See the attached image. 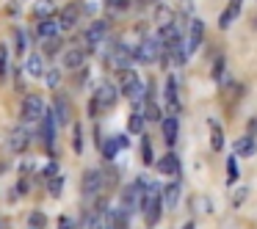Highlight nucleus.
<instances>
[{
	"label": "nucleus",
	"mask_w": 257,
	"mask_h": 229,
	"mask_svg": "<svg viewBox=\"0 0 257 229\" xmlns=\"http://www.w3.org/2000/svg\"><path fill=\"white\" fill-rule=\"evenodd\" d=\"M147 86L139 80V75L133 72V69H119V91H122L127 100H133V102H139V100H144L147 97Z\"/></svg>",
	"instance_id": "nucleus-1"
},
{
	"label": "nucleus",
	"mask_w": 257,
	"mask_h": 229,
	"mask_svg": "<svg viewBox=\"0 0 257 229\" xmlns=\"http://www.w3.org/2000/svg\"><path fill=\"white\" fill-rule=\"evenodd\" d=\"M147 188H150L147 179H136L130 188H124L122 190V207H127V210H141V207H144V199H147Z\"/></svg>",
	"instance_id": "nucleus-2"
},
{
	"label": "nucleus",
	"mask_w": 257,
	"mask_h": 229,
	"mask_svg": "<svg viewBox=\"0 0 257 229\" xmlns=\"http://www.w3.org/2000/svg\"><path fill=\"white\" fill-rule=\"evenodd\" d=\"M6 146H9V152H14V155H23V152L31 146V133H28V127H25V124H17V127L9 130Z\"/></svg>",
	"instance_id": "nucleus-3"
},
{
	"label": "nucleus",
	"mask_w": 257,
	"mask_h": 229,
	"mask_svg": "<svg viewBox=\"0 0 257 229\" xmlns=\"http://www.w3.org/2000/svg\"><path fill=\"white\" fill-rule=\"evenodd\" d=\"M47 116V105H45V100H42L39 94H28L25 97V102H23V122H39V119H45Z\"/></svg>",
	"instance_id": "nucleus-4"
},
{
	"label": "nucleus",
	"mask_w": 257,
	"mask_h": 229,
	"mask_svg": "<svg viewBox=\"0 0 257 229\" xmlns=\"http://www.w3.org/2000/svg\"><path fill=\"white\" fill-rule=\"evenodd\" d=\"M163 50H166V47H163L158 39H144V42H141V45L133 50V58H136L139 64H152L155 58L163 56Z\"/></svg>",
	"instance_id": "nucleus-5"
},
{
	"label": "nucleus",
	"mask_w": 257,
	"mask_h": 229,
	"mask_svg": "<svg viewBox=\"0 0 257 229\" xmlns=\"http://www.w3.org/2000/svg\"><path fill=\"white\" fill-rule=\"evenodd\" d=\"M102 185H105V174H102L100 168H89V171L83 174V182H80V190H83V196H86V199H94V196L102 190Z\"/></svg>",
	"instance_id": "nucleus-6"
},
{
	"label": "nucleus",
	"mask_w": 257,
	"mask_h": 229,
	"mask_svg": "<svg viewBox=\"0 0 257 229\" xmlns=\"http://www.w3.org/2000/svg\"><path fill=\"white\" fill-rule=\"evenodd\" d=\"M94 100L100 102L102 108H113V105H116V100H119V91H116V86H113V83H102V86H97V91H94Z\"/></svg>",
	"instance_id": "nucleus-7"
},
{
	"label": "nucleus",
	"mask_w": 257,
	"mask_h": 229,
	"mask_svg": "<svg viewBox=\"0 0 257 229\" xmlns=\"http://www.w3.org/2000/svg\"><path fill=\"white\" fill-rule=\"evenodd\" d=\"M58 34H61V23H58V20L45 17V20L36 23V36H39L42 42H45V39H56Z\"/></svg>",
	"instance_id": "nucleus-8"
},
{
	"label": "nucleus",
	"mask_w": 257,
	"mask_h": 229,
	"mask_svg": "<svg viewBox=\"0 0 257 229\" xmlns=\"http://www.w3.org/2000/svg\"><path fill=\"white\" fill-rule=\"evenodd\" d=\"M240 9H243V0H229V3H227V9H224V14L218 17V28H221V31H227L229 25H232L235 20L240 17Z\"/></svg>",
	"instance_id": "nucleus-9"
},
{
	"label": "nucleus",
	"mask_w": 257,
	"mask_h": 229,
	"mask_svg": "<svg viewBox=\"0 0 257 229\" xmlns=\"http://www.w3.org/2000/svg\"><path fill=\"white\" fill-rule=\"evenodd\" d=\"M105 34H108V20H97V23H91L89 31H86V45L97 47L102 39H105Z\"/></svg>",
	"instance_id": "nucleus-10"
},
{
	"label": "nucleus",
	"mask_w": 257,
	"mask_h": 229,
	"mask_svg": "<svg viewBox=\"0 0 257 229\" xmlns=\"http://www.w3.org/2000/svg\"><path fill=\"white\" fill-rule=\"evenodd\" d=\"M56 124H58L56 111H47L45 124H42V138H45V146H47V149H53V144H56Z\"/></svg>",
	"instance_id": "nucleus-11"
},
{
	"label": "nucleus",
	"mask_w": 257,
	"mask_h": 229,
	"mask_svg": "<svg viewBox=\"0 0 257 229\" xmlns=\"http://www.w3.org/2000/svg\"><path fill=\"white\" fill-rule=\"evenodd\" d=\"M158 42H161L166 50H172L177 42H183V36H180V28H177L174 23H172V25H163V28H161V39H158Z\"/></svg>",
	"instance_id": "nucleus-12"
},
{
	"label": "nucleus",
	"mask_w": 257,
	"mask_h": 229,
	"mask_svg": "<svg viewBox=\"0 0 257 229\" xmlns=\"http://www.w3.org/2000/svg\"><path fill=\"white\" fill-rule=\"evenodd\" d=\"M202 39H205V25H202V20H191V31H188V39H185L191 53L202 45Z\"/></svg>",
	"instance_id": "nucleus-13"
},
{
	"label": "nucleus",
	"mask_w": 257,
	"mask_h": 229,
	"mask_svg": "<svg viewBox=\"0 0 257 229\" xmlns=\"http://www.w3.org/2000/svg\"><path fill=\"white\" fill-rule=\"evenodd\" d=\"M127 61H136L133 53H130L124 45H116L111 50V64H113V67H119V69H127Z\"/></svg>",
	"instance_id": "nucleus-14"
},
{
	"label": "nucleus",
	"mask_w": 257,
	"mask_h": 229,
	"mask_svg": "<svg viewBox=\"0 0 257 229\" xmlns=\"http://www.w3.org/2000/svg\"><path fill=\"white\" fill-rule=\"evenodd\" d=\"M78 17H80V9L78 6H67L61 14H58V23H61V31H72L78 25Z\"/></svg>",
	"instance_id": "nucleus-15"
},
{
	"label": "nucleus",
	"mask_w": 257,
	"mask_h": 229,
	"mask_svg": "<svg viewBox=\"0 0 257 229\" xmlns=\"http://www.w3.org/2000/svg\"><path fill=\"white\" fill-rule=\"evenodd\" d=\"M86 61V53L80 50V47H69L67 53H64V67L67 69H80Z\"/></svg>",
	"instance_id": "nucleus-16"
},
{
	"label": "nucleus",
	"mask_w": 257,
	"mask_h": 229,
	"mask_svg": "<svg viewBox=\"0 0 257 229\" xmlns=\"http://www.w3.org/2000/svg\"><path fill=\"white\" fill-rule=\"evenodd\" d=\"M158 171H163V174H177L180 171V157L174 155V152H166V155L161 157V160H158Z\"/></svg>",
	"instance_id": "nucleus-17"
},
{
	"label": "nucleus",
	"mask_w": 257,
	"mask_h": 229,
	"mask_svg": "<svg viewBox=\"0 0 257 229\" xmlns=\"http://www.w3.org/2000/svg\"><path fill=\"white\" fill-rule=\"evenodd\" d=\"M166 108L172 113H180V100H177V78L166 80Z\"/></svg>",
	"instance_id": "nucleus-18"
},
{
	"label": "nucleus",
	"mask_w": 257,
	"mask_h": 229,
	"mask_svg": "<svg viewBox=\"0 0 257 229\" xmlns=\"http://www.w3.org/2000/svg\"><path fill=\"white\" fill-rule=\"evenodd\" d=\"M161 130H163V135H166V144H169V146H174V144H177V130H180L177 119H174V116L161 119Z\"/></svg>",
	"instance_id": "nucleus-19"
},
{
	"label": "nucleus",
	"mask_w": 257,
	"mask_h": 229,
	"mask_svg": "<svg viewBox=\"0 0 257 229\" xmlns=\"http://www.w3.org/2000/svg\"><path fill=\"white\" fill-rule=\"evenodd\" d=\"M25 72L31 75V78H42L45 75V64H42V56H25Z\"/></svg>",
	"instance_id": "nucleus-20"
},
{
	"label": "nucleus",
	"mask_w": 257,
	"mask_h": 229,
	"mask_svg": "<svg viewBox=\"0 0 257 229\" xmlns=\"http://www.w3.org/2000/svg\"><path fill=\"white\" fill-rule=\"evenodd\" d=\"M53 111L58 116V124H69V100L67 97H56L53 100Z\"/></svg>",
	"instance_id": "nucleus-21"
},
{
	"label": "nucleus",
	"mask_w": 257,
	"mask_h": 229,
	"mask_svg": "<svg viewBox=\"0 0 257 229\" xmlns=\"http://www.w3.org/2000/svg\"><path fill=\"white\" fill-rule=\"evenodd\" d=\"M207 127H210V149H213V152H221V149H224L221 124H218V122H207Z\"/></svg>",
	"instance_id": "nucleus-22"
},
{
	"label": "nucleus",
	"mask_w": 257,
	"mask_h": 229,
	"mask_svg": "<svg viewBox=\"0 0 257 229\" xmlns=\"http://www.w3.org/2000/svg\"><path fill=\"white\" fill-rule=\"evenodd\" d=\"M235 152H238L240 157H251L257 152V144H254V135H243V138L235 144Z\"/></svg>",
	"instance_id": "nucleus-23"
},
{
	"label": "nucleus",
	"mask_w": 257,
	"mask_h": 229,
	"mask_svg": "<svg viewBox=\"0 0 257 229\" xmlns=\"http://www.w3.org/2000/svg\"><path fill=\"white\" fill-rule=\"evenodd\" d=\"M161 196H163V207H169V210H172V207H177V199H180V182L166 185Z\"/></svg>",
	"instance_id": "nucleus-24"
},
{
	"label": "nucleus",
	"mask_w": 257,
	"mask_h": 229,
	"mask_svg": "<svg viewBox=\"0 0 257 229\" xmlns=\"http://www.w3.org/2000/svg\"><path fill=\"white\" fill-rule=\"evenodd\" d=\"M34 14L39 20H45V17H53L56 14V9H53V0H36V9H34Z\"/></svg>",
	"instance_id": "nucleus-25"
},
{
	"label": "nucleus",
	"mask_w": 257,
	"mask_h": 229,
	"mask_svg": "<svg viewBox=\"0 0 257 229\" xmlns=\"http://www.w3.org/2000/svg\"><path fill=\"white\" fill-rule=\"evenodd\" d=\"M108 215H111V226L113 229H124V226H127V207L113 210V212H108Z\"/></svg>",
	"instance_id": "nucleus-26"
},
{
	"label": "nucleus",
	"mask_w": 257,
	"mask_h": 229,
	"mask_svg": "<svg viewBox=\"0 0 257 229\" xmlns=\"http://www.w3.org/2000/svg\"><path fill=\"white\" fill-rule=\"evenodd\" d=\"M144 119H147L144 113L136 111L133 116H130V122H127V130H130L133 135H141V133H144Z\"/></svg>",
	"instance_id": "nucleus-27"
},
{
	"label": "nucleus",
	"mask_w": 257,
	"mask_h": 229,
	"mask_svg": "<svg viewBox=\"0 0 257 229\" xmlns=\"http://www.w3.org/2000/svg\"><path fill=\"white\" fill-rule=\"evenodd\" d=\"M61 190H64V179L58 177V174L47 179V193H50L53 199H58V196H61Z\"/></svg>",
	"instance_id": "nucleus-28"
},
{
	"label": "nucleus",
	"mask_w": 257,
	"mask_h": 229,
	"mask_svg": "<svg viewBox=\"0 0 257 229\" xmlns=\"http://www.w3.org/2000/svg\"><path fill=\"white\" fill-rule=\"evenodd\" d=\"M9 78V47L0 45V80Z\"/></svg>",
	"instance_id": "nucleus-29"
},
{
	"label": "nucleus",
	"mask_w": 257,
	"mask_h": 229,
	"mask_svg": "<svg viewBox=\"0 0 257 229\" xmlns=\"http://www.w3.org/2000/svg\"><path fill=\"white\" fill-rule=\"evenodd\" d=\"M45 83H47V89H58V86H61V72H58V69H47Z\"/></svg>",
	"instance_id": "nucleus-30"
},
{
	"label": "nucleus",
	"mask_w": 257,
	"mask_h": 229,
	"mask_svg": "<svg viewBox=\"0 0 257 229\" xmlns=\"http://www.w3.org/2000/svg\"><path fill=\"white\" fill-rule=\"evenodd\" d=\"M119 149H122V144H119V138H108V141H105V146H102V155H105L108 160H111V157L116 155Z\"/></svg>",
	"instance_id": "nucleus-31"
},
{
	"label": "nucleus",
	"mask_w": 257,
	"mask_h": 229,
	"mask_svg": "<svg viewBox=\"0 0 257 229\" xmlns=\"http://www.w3.org/2000/svg\"><path fill=\"white\" fill-rule=\"evenodd\" d=\"M72 149H75V155L83 152V133H80V124H75V130H72Z\"/></svg>",
	"instance_id": "nucleus-32"
},
{
	"label": "nucleus",
	"mask_w": 257,
	"mask_h": 229,
	"mask_svg": "<svg viewBox=\"0 0 257 229\" xmlns=\"http://www.w3.org/2000/svg\"><path fill=\"white\" fill-rule=\"evenodd\" d=\"M238 182V163H235V157H229L227 160V185H235Z\"/></svg>",
	"instance_id": "nucleus-33"
},
{
	"label": "nucleus",
	"mask_w": 257,
	"mask_h": 229,
	"mask_svg": "<svg viewBox=\"0 0 257 229\" xmlns=\"http://www.w3.org/2000/svg\"><path fill=\"white\" fill-rule=\"evenodd\" d=\"M47 223V218H45V212H39V210H34L28 215V226H36V229H42Z\"/></svg>",
	"instance_id": "nucleus-34"
},
{
	"label": "nucleus",
	"mask_w": 257,
	"mask_h": 229,
	"mask_svg": "<svg viewBox=\"0 0 257 229\" xmlns=\"http://www.w3.org/2000/svg\"><path fill=\"white\" fill-rule=\"evenodd\" d=\"M224 67H227V61H224V58L218 56V58H216V64H213L210 78H213V80H224Z\"/></svg>",
	"instance_id": "nucleus-35"
},
{
	"label": "nucleus",
	"mask_w": 257,
	"mask_h": 229,
	"mask_svg": "<svg viewBox=\"0 0 257 229\" xmlns=\"http://www.w3.org/2000/svg\"><path fill=\"white\" fill-rule=\"evenodd\" d=\"M61 50V36H56V39H45V56H53V53Z\"/></svg>",
	"instance_id": "nucleus-36"
},
{
	"label": "nucleus",
	"mask_w": 257,
	"mask_h": 229,
	"mask_svg": "<svg viewBox=\"0 0 257 229\" xmlns=\"http://www.w3.org/2000/svg\"><path fill=\"white\" fill-rule=\"evenodd\" d=\"M141 157H144V163H152V146L147 135H141Z\"/></svg>",
	"instance_id": "nucleus-37"
},
{
	"label": "nucleus",
	"mask_w": 257,
	"mask_h": 229,
	"mask_svg": "<svg viewBox=\"0 0 257 229\" xmlns=\"http://www.w3.org/2000/svg\"><path fill=\"white\" fill-rule=\"evenodd\" d=\"M158 25H161V28H163V25H172V12H169V9H158Z\"/></svg>",
	"instance_id": "nucleus-38"
},
{
	"label": "nucleus",
	"mask_w": 257,
	"mask_h": 229,
	"mask_svg": "<svg viewBox=\"0 0 257 229\" xmlns=\"http://www.w3.org/2000/svg\"><path fill=\"white\" fill-rule=\"evenodd\" d=\"M130 6V0H108V9L111 12H124Z\"/></svg>",
	"instance_id": "nucleus-39"
},
{
	"label": "nucleus",
	"mask_w": 257,
	"mask_h": 229,
	"mask_svg": "<svg viewBox=\"0 0 257 229\" xmlns=\"http://www.w3.org/2000/svg\"><path fill=\"white\" fill-rule=\"evenodd\" d=\"M58 229H75V221L69 215H61L58 218Z\"/></svg>",
	"instance_id": "nucleus-40"
},
{
	"label": "nucleus",
	"mask_w": 257,
	"mask_h": 229,
	"mask_svg": "<svg viewBox=\"0 0 257 229\" xmlns=\"http://www.w3.org/2000/svg\"><path fill=\"white\" fill-rule=\"evenodd\" d=\"M14 36H17V53L23 56V53H25V31H17Z\"/></svg>",
	"instance_id": "nucleus-41"
},
{
	"label": "nucleus",
	"mask_w": 257,
	"mask_h": 229,
	"mask_svg": "<svg viewBox=\"0 0 257 229\" xmlns=\"http://www.w3.org/2000/svg\"><path fill=\"white\" fill-rule=\"evenodd\" d=\"M17 193H20V196H25V193H28V177H23V179L17 182Z\"/></svg>",
	"instance_id": "nucleus-42"
},
{
	"label": "nucleus",
	"mask_w": 257,
	"mask_h": 229,
	"mask_svg": "<svg viewBox=\"0 0 257 229\" xmlns=\"http://www.w3.org/2000/svg\"><path fill=\"white\" fill-rule=\"evenodd\" d=\"M45 174H47V177H56V174H58V166H56V163H47V166H45Z\"/></svg>",
	"instance_id": "nucleus-43"
},
{
	"label": "nucleus",
	"mask_w": 257,
	"mask_h": 229,
	"mask_svg": "<svg viewBox=\"0 0 257 229\" xmlns=\"http://www.w3.org/2000/svg\"><path fill=\"white\" fill-rule=\"evenodd\" d=\"M183 229H196V226H194V223H191V221H188V223H185V226H183Z\"/></svg>",
	"instance_id": "nucleus-44"
},
{
	"label": "nucleus",
	"mask_w": 257,
	"mask_h": 229,
	"mask_svg": "<svg viewBox=\"0 0 257 229\" xmlns=\"http://www.w3.org/2000/svg\"><path fill=\"white\" fill-rule=\"evenodd\" d=\"M0 229H6V221H3V218H0Z\"/></svg>",
	"instance_id": "nucleus-45"
},
{
	"label": "nucleus",
	"mask_w": 257,
	"mask_h": 229,
	"mask_svg": "<svg viewBox=\"0 0 257 229\" xmlns=\"http://www.w3.org/2000/svg\"><path fill=\"white\" fill-rule=\"evenodd\" d=\"M28 229H36V226H28Z\"/></svg>",
	"instance_id": "nucleus-46"
}]
</instances>
